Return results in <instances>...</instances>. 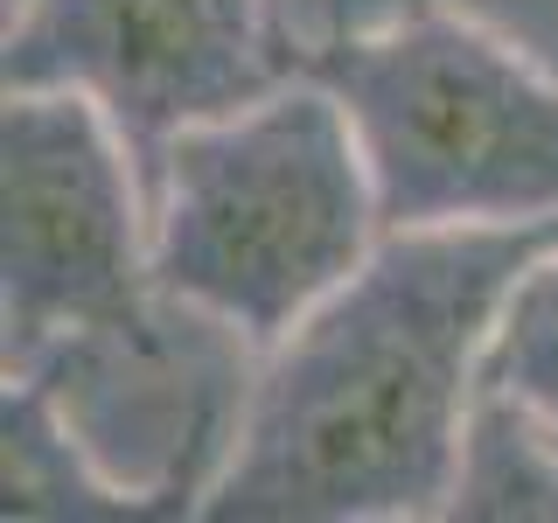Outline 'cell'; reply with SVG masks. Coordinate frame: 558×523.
<instances>
[{
  "label": "cell",
  "instance_id": "obj_6",
  "mask_svg": "<svg viewBox=\"0 0 558 523\" xmlns=\"http://www.w3.org/2000/svg\"><path fill=\"white\" fill-rule=\"evenodd\" d=\"M0 510L8 516H174L168 488L119 475L49 370H0Z\"/></svg>",
  "mask_w": 558,
  "mask_h": 523
},
{
  "label": "cell",
  "instance_id": "obj_7",
  "mask_svg": "<svg viewBox=\"0 0 558 523\" xmlns=\"http://www.w3.org/2000/svg\"><path fill=\"white\" fill-rule=\"evenodd\" d=\"M447 516L468 523H558V433L531 405L488 391L461 433Z\"/></svg>",
  "mask_w": 558,
  "mask_h": 523
},
{
  "label": "cell",
  "instance_id": "obj_3",
  "mask_svg": "<svg viewBox=\"0 0 558 523\" xmlns=\"http://www.w3.org/2000/svg\"><path fill=\"white\" fill-rule=\"evenodd\" d=\"M349 105L384 231L558 217V77L440 0L301 49Z\"/></svg>",
  "mask_w": 558,
  "mask_h": 523
},
{
  "label": "cell",
  "instance_id": "obj_8",
  "mask_svg": "<svg viewBox=\"0 0 558 523\" xmlns=\"http://www.w3.org/2000/svg\"><path fill=\"white\" fill-rule=\"evenodd\" d=\"M482 384L517 398V405H531L558 433V244L510 293V307L496 321V342H488V363H482Z\"/></svg>",
  "mask_w": 558,
  "mask_h": 523
},
{
  "label": "cell",
  "instance_id": "obj_2",
  "mask_svg": "<svg viewBox=\"0 0 558 523\" xmlns=\"http://www.w3.org/2000/svg\"><path fill=\"white\" fill-rule=\"evenodd\" d=\"M154 287L266 356L384 238L349 105L293 70L238 112L196 119L154 161Z\"/></svg>",
  "mask_w": 558,
  "mask_h": 523
},
{
  "label": "cell",
  "instance_id": "obj_5",
  "mask_svg": "<svg viewBox=\"0 0 558 523\" xmlns=\"http://www.w3.org/2000/svg\"><path fill=\"white\" fill-rule=\"evenodd\" d=\"M293 70L287 0H28L0 14V84L98 98L147 182L182 126L238 112Z\"/></svg>",
  "mask_w": 558,
  "mask_h": 523
},
{
  "label": "cell",
  "instance_id": "obj_4",
  "mask_svg": "<svg viewBox=\"0 0 558 523\" xmlns=\"http://www.w3.org/2000/svg\"><path fill=\"white\" fill-rule=\"evenodd\" d=\"M154 196L133 139L70 84H0V370L70 349H168Z\"/></svg>",
  "mask_w": 558,
  "mask_h": 523
},
{
  "label": "cell",
  "instance_id": "obj_1",
  "mask_svg": "<svg viewBox=\"0 0 558 523\" xmlns=\"http://www.w3.org/2000/svg\"><path fill=\"white\" fill-rule=\"evenodd\" d=\"M551 244L558 217L384 231L322 307L301 314L266 356H252L231 447L203 488V516H447L496 321Z\"/></svg>",
  "mask_w": 558,
  "mask_h": 523
},
{
  "label": "cell",
  "instance_id": "obj_9",
  "mask_svg": "<svg viewBox=\"0 0 558 523\" xmlns=\"http://www.w3.org/2000/svg\"><path fill=\"white\" fill-rule=\"evenodd\" d=\"M14 8H28V0H0V14H14Z\"/></svg>",
  "mask_w": 558,
  "mask_h": 523
}]
</instances>
